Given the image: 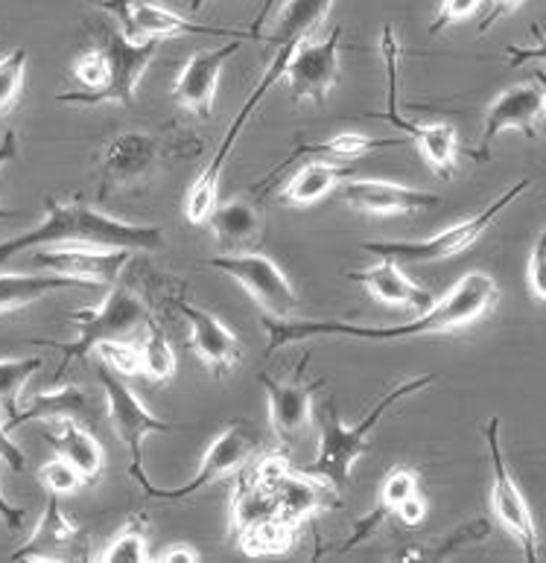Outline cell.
Returning <instances> with one entry per match:
<instances>
[{
    "mask_svg": "<svg viewBox=\"0 0 546 563\" xmlns=\"http://www.w3.org/2000/svg\"><path fill=\"white\" fill-rule=\"evenodd\" d=\"M500 301V286L485 272H468L445 298H438L424 316L410 324L397 328H369V324H348V321H310V319H272L263 316L261 324L266 328V347L270 353L286 345L304 342L316 336H348V339H410V336H436V333H456L473 321L485 319Z\"/></svg>",
    "mask_w": 546,
    "mask_h": 563,
    "instance_id": "obj_1",
    "label": "cell"
},
{
    "mask_svg": "<svg viewBox=\"0 0 546 563\" xmlns=\"http://www.w3.org/2000/svg\"><path fill=\"white\" fill-rule=\"evenodd\" d=\"M42 245H91V249H127V252H159L164 245L159 225H135L83 202L44 199V219L33 231L9 236L0 243V263L21 257Z\"/></svg>",
    "mask_w": 546,
    "mask_h": 563,
    "instance_id": "obj_2",
    "label": "cell"
},
{
    "mask_svg": "<svg viewBox=\"0 0 546 563\" xmlns=\"http://www.w3.org/2000/svg\"><path fill=\"white\" fill-rule=\"evenodd\" d=\"M433 383H436L433 374L397 383V386L392 388L389 395H383V400L371 409L369 418H362L357 427H348L342 415H339L337 400H328V404H325V412H321L319 453H316V459H313L307 467H302V471H307L310 476H316V479L328 482L334 490L348 488L353 464L360 462L362 455L371 450V432H374L378 423L386 418L389 409H392L397 400L418 395V391H424V388L433 386Z\"/></svg>",
    "mask_w": 546,
    "mask_h": 563,
    "instance_id": "obj_3",
    "label": "cell"
},
{
    "mask_svg": "<svg viewBox=\"0 0 546 563\" xmlns=\"http://www.w3.org/2000/svg\"><path fill=\"white\" fill-rule=\"evenodd\" d=\"M68 321L76 328L74 342H53V339H33L30 342L35 347L62 351V360L56 365L53 383H59L62 374L74 362L85 360L100 342H106V339H123L127 333H135L141 324L152 321V316L146 310V303L123 280H118V284H111L109 295H106V301L100 307H94V310H88V307L85 310H74L68 316Z\"/></svg>",
    "mask_w": 546,
    "mask_h": 563,
    "instance_id": "obj_4",
    "label": "cell"
},
{
    "mask_svg": "<svg viewBox=\"0 0 546 563\" xmlns=\"http://www.w3.org/2000/svg\"><path fill=\"white\" fill-rule=\"evenodd\" d=\"M532 187L529 178H521L517 185H512L503 196H496L494 202L488 205L485 211L477 213V217L465 219V222H456V225L445 228L441 234L427 236V240H371V243H362L360 249L378 261H395V263H438L450 261L456 254L468 252L479 236L485 234L488 228L494 225V219L514 202L521 199L526 190Z\"/></svg>",
    "mask_w": 546,
    "mask_h": 563,
    "instance_id": "obj_5",
    "label": "cell"
},
{
    "mask_svg": "<svg viewBox=\"0 0 546 563\" xmlns=\"http://www.w3.org/2000/svg\"><path fill=\"white\" fill-rule=\"evenodd\" d=\"M203 143H187L182 137L150 135V132H123L111 137L102 150L100 161V202H106L114 190L129 185H138L146 176L155 173L161 161L173 155H196Z\"/></svg>",
    "mask_w": 546,
    "mask_h": 563,
    "instance_id": "obj_6",
    "label": "cell"
},
{
    "mask_svg": "<svg viewBox=\"0 0 546 563\" xmlns=\"http://www.w3.org/2000/svg\"><path fill=\"white\" fill-rule=\"evenodd\" d=\"M380 56L386 65V100L389 109L383 114H369V118H383L392 126L401 129L404 135L412 137V143L418 146L421 158L427 161V167L433 169V176L454 178L456 176V158H459V135L450 123H415V120L401 118L397 111V62H401V44H397L395 26H383L380 33Z\"/></svg>",
    "mask_w": 546,
    "mask_h": 563,
    "instance_id": "obj_7",
    "label": "cell"
},
{
    "mask_svg": "<svg viewBox=\"0 0 546 563\" xmlns=\"http://www.w3.org/2000/svg\"><path fill=\"white\" fill-rule=\"evenodd\" d=\"M293 53L295 51L272 53V62H270V68H266V74H263V79L254 85V91L249 93V100L240 106V111H237L234 120H231V126H228L226 137L219 141L217 152L210 155V161L203 167V173L196 176V181L190 185V190H187V196H185L187 222H194V225H203V222H208L210 211H214L219 202V178H222L226 161L231 158V152H234L237 137H240L243 126L254 114V109H258V106L263 102V97L272 91V85H275L277 79H284V70H286V65H290V59H293Z\"/></svg>",
    "mask_w": 546,
    "mask_h": 563,
    "instance_id": "obj_8",
    "label": "cell"
},
{
    "mask_svg": "<svg viewBox=\"0 0 546 563\" xmlns=\"http://www.w3.org/2000/svg\"><path fill=\"white\" fill-rule=\"evenodd\" d=\"M102 53L109 59V79L97 93H56V100L68 102V106H135L138 82L143 79L155 56H159V42L146 38V42H132L120 30H106L102 33Z\"/></svg>",
    "mask_w": 546,
    "mask_h": 563,
    "instance_id": "obj_9",
    "label": "cell"
},
{
    "mask_svg": "<svg viewBox=\"0 0 546 563\" xmlns=\"http://www.w3.org/2000/svg\"><path fill=\"white\" fill-rule=\"evenodd\" d=\"M258 450H261V432L237 418V421L228 423V427L214 438V444L208 446V453H205L203 459V467H199V473H196L194 479L187 482L185 488H155V485L146 479L141 482V490L150 496V499H161V503H182V499H190V496H196L203 488L214 485V482L237 476L245 464L252 462Z\"/></svg>",
    "mask_w": 546,
    "mask_h": 563,
    "instance_id": "obj_10",
    "label": "cell"
},
{
    "mask_svg": "<svg viewBox=\"0 0 546 563\" xmlns=\"http://www.w3.org/2000/svg\"><path fill=\"white\" fill-rule=\"evenodd\" d=\"M205 266L237 280L272 319H295V312L302 307V298L290 286L281 266L266 254H222V257H208Z\"/></svg>",
    "mask_w": 546,
    "mask_h": 563,
    "instance_id": "obj_11",
    "label": "cell"
},
{
    "mask_svg": "<svg viewBox=\"0 0 546 563\" xmlns=\"http://www.w3.org/2000/svg\"><path fill=\"white\" fill-rule=\"evenodd\" d=\"M482 435L488 441V455H491V473H494V482H491V508H494L496 520L503 522V529L517 540V547L523 549V558L526 561H538L540 558V538L538 526H535V517L529 511V503L523 490L517 488V482L505 467L503 444H500V418H488Z\"/></svg>",
    "mask_w": 546,
    "mask_h": 563,
    "instance_id": "obj_12",
    "label": "cell"
},
{
    "mask_svg": "<svg viewBox=\"0 0 546 563\" xmlns=\"http://www.w3.org/2000/svg\"><path fill=\"white\" fill-rule=\"evenodd\" d=\"M97 379H100L102 391H106V412H109L111 429L118 432V438L127 444L129 455H132L129 476L141 485V482L150 479L146 471H143V438L155 435V432H173V427H170L167 421H159V418L141 404V397H138L111 368L102 365V368L97 371Z\"/></svg>",
    "mask_w": 546,
    "mask_h": 563,
    "instance_id": "obj_13",
    "label": "cell"
},
{
    "mask_svg": "<svg viewBox=\"0 0 546 563\" xmlns=\"http://www.w3.org/2000/svg\"><path fill=\"white\" fill-rule=\"evenodd\" d=\"M339 56H342V26H334L321 42L307 38L298 44L284 70L295 106H307V102L325 106L328 93L339 82Z\"/></svg>",
    "mask_w": 546,
    "mask_h": 563,
    "instance_id": "obj_14",
    "label": "cell"
},
{
    "mask_svg": "<svg viewBox=\"0 0 546 563\" xmlns=\"http://www.w3.org/2000/svg\"><path fill=\"white\" fill-rule=\"evenodd\" d=\"M307 365H310V353H304L302 362L295 365L293 379H272L270 374L258 377L270 397V423L281 444H298L313 423V395L325 386V379L304 377Z\"/></svg>",
    "mask_w": 546,
    "mask_h": 563,
    "instance_id": "obj_15",
    "label": "cell"
},
{
    "mask_svg": "<svg viewBox=\"0 0 546 563\" xmlns=\"http://www.w3.org/2000/svg\"><path fill=\"white\" fill-rule=\"evenodd\" d=\"M544 118V91H540L538 82H521L505 88L500 97H496L485 111V126H482V135H479V146L471 152V158L485 164L491 158V143L496 141V135H503L509 129L514 132H523V135L535 141L538 135V120Z\"/></svg>",
    "mask_w": 546,
    "mask_h": 563,
    "instance_id": "obj_16",
    "label": "cell"
},
{
    "mask_svg": "<svg viewBox=\"0 0 546 563\" xmlns=\"http://www.w3.org/2000/svg\"><path fill=\"white\" fill-rule=\"evenodd\" d=\"M132 261L127 249H91V245H42L33 249V266L94 286H111Z\"/></svg>",
    "mask_w": 546,
    "mask_h": 563,
    "instance_id": "obj_17",
    "label": "cell"
},
{
    "mask_svg": "<svg viewBox=\"0 0 546 563\" xmlns=\"http://www.w3.org/2000/svg\"><path fill=\"white\" fill-rule=\"evenodd\" d=\"M109 12L120 18L123 24V35L132 42H146V38H170V35H219V38H243V42H254V35L249 30H237V26H208V24H190L185 18H178L176 12L152 3V0H123L118 7H111Z\"/></svg>",
    "mask_w": 546,
    "mask_h": 563,
    "instance_id": "obj_18",
    "label": "cell"
},
{
    "mask_svg": "<svg viewBox=\"0 0 546 563\" xmlns=\"http://www.w3.org/2000/svg\"><path fill=\"white\" fill-rule=\"evenodd\" d=\"M176 310L185 316L187 328H190L187 347L208 365L214 377H228L237 362L243 360V342L237 339L234 330L222 319H217L214 312L194 307L187 298H178Z\"/></svg>",
    "mask_w": 546,
    "mask_h": 563,
    "instance_id": "obj_19",
    "label": "cell"
},
{
    "mask_svg": "<svg viewBox=\"0 0 546 563\" xmlns=\"http://www.w3.org/2000/svg\"><path fill=\"white\" fill-rule=\"evenodd\" d=\"M243 38H231L217 51H203L194 53L185 62V68L178 70L176 82H173V97L182 109L194 111L196 118L208 120L214 114V100H217L219 76L226 70L228 59L240 53Z\"/></svg>",
    "mask_w": 546,
    "mask_h": 563,
    "instance_id": "obj_20",
    "label": "cell"
},
{
    "mask_svg": "<svg viewBox=\"0 0 546 563\" xmlns=\"http://www.w3.org/2000/svg\"><path fill=\"white\" fill-rule=\"evenodd\" d=\"M342 199L351 211L369 213V217H412V213L433 211L441 205L438 194L395 185V181H378V178L342 181Z\"/></svg>",
    "mask_w": 546,
    "mask_h": 563,
    "instance_id": "obj_21",
    "label": "cell"
},
{
    "mask_svg": "<svg viewBox=\"0 0 546 563\" xmlns=\"http://www.w3.org/2000/svg\"><path fill=\"white\" fill-rule=\"evenodd\" d=\"M83 538L88 534H83V529L62 511L59 496L51 494L33 538L12 552V561H74L83 555V549H79Z\"/></svg>",
    "mask_w": 546,
    "mask_h": 563,
    "instance_id": "obj_22",
    "label": "cell"
},
{
    "mask_svg": "<svg viewBox=\"0 0 546 563\" xmlns=\"http://www.w3.org/2000/svg\"><path fill=\"white\" fill-rule=\"evenodd\" d=\"M100 400H94L88 391H83L79 386H59L53 388V391H39V395H33L30 406H26V409H18L15 418L3 421V427H7L9 432L18 427H24V423L30 421H76L83 423V427H94V423L100 421Z\"/></svg>",
    "mask_w": 546,
    "mask_h": 563,
    "instance_id": "obj_23",
    "label": "cell"
},
{
    "mask_svg": "<svg viewBox=\"0 0 546 563\" xmlns=\"http://www.w3.org/2000/svg\"><path fill=\"white\" fill-rule=\"evenodd\" d=\"M404 141H371L365 135H353V132H342V135L330 137V141H319V143H298L293 146L290 155L277 161L275 167L261 178V181H254L252 194L263 196L266 194V187L275 185L277 178L284 176L286 169L293 167L295 161L304 158H319V161H357L362 155H369V152H380V150H395Z\"/></svg>",
    "mask_w": 546,
    "mask_h": 563,
    "instance_id": "obj_24",
    "label": "cell"
},
{
    "mask_svg": "<svg viewBox=\"0 0 546 563\" xmlns=\"http://www.w3.org/2000/svg\"><path fill=\"white\" fill-rule=\"evenodd\" d=\"M208 225L217 243L226 245L228 254H243L254 252L263 243L266 219L254 199L237 196L231 202H217L208 217Z\"/></svg>",
    "mask_w": 546,
    "mask_h": 563,
    "instance_id": "obj_25",
    "label": "cell"
},
{
    "mask_svg": "<svg viewBox=\"0 0 546 563\" xmlns=\"http://www.w3.org/2000/svg\"><path fill=\"white\" fill-rule=\"evenodd\" d=\"M348 280L365 286L380 303L401 307V310H429L436 303L433 292L412 284L401 269V263L395 261H380L378 266H369V269L348 272Z\"/></svg>",
    "mask_w": 546,
    "mask_h": 563,
    "instance_id": "obj_26",
    "label": "cell"
},
{
    "mask_svg": "<svg viewBox=\"0 0 546 563\" xmlns=\"http://www.w3.org/2000/svg\"><path fill=\"white\" fill-rule=\"evenodd\" d=\"M334 0H286L281 12L272 21V30L261 35L263 44L275 51H298V44L307 42L325 21H328Z\"/></svg>",
    "mask_w": 546,
    "mask_h": 563,
    "instance_id": "obj_27",
    "label": "cell"
},
{
    "mask_svg": "<svg viewBox=\"0 0 546 563\" xmlns=\"http://www.w3.org/2000/svg\"><path fill=\"white\" fill-rule=\"evenodd\" d=\"M44 438L51 441L56 455L68 459L76 471L83 473L88 485L100 479L102 467H106V453H102L100 441L94 438L91 429L76 421H59L56 432H47Z\"/></svg>",
    "mask_w": 546,
    "mask_h": 563,
    "instance_id": "obj_28",
    "label": "cell"
},
{
    "mask_svg": "<svg viewBox=\"0 0 546 563\" xmlns=\"http://www.w3.org/2000/svg\"><path fill=\"white\" fill-rule=\"evenodd\" d=\"M59 289H97L88 280H76L68 275H0V316L3 312L24 310L30 303L42 301L44 295L59 292Z\"/></svg>",
    "mask_w": 546,
    "mask_h": 563,
    "instance_id": "obj_29",
    "label": "cell"
},
{
    "mask_svg": "<svg viewBox=\"0 0 546 563\" xmlns=\"http://www.w3.org/2000/svg\"><path fill=\"white\" fill-rule=\"evenodd\" d=\"M351 173L353 167H342L337 161H310L286 181V187L281 190V202L290 208H307V205L325 199Z\"/></svg>",
    "mask_w": 546,
    "mask_h": 563,
    "instance_id": "obj_30",
    "label": "cell"
},
{
    "mask_svg": "<svg viewBox=\"0 0 546 563\" xmlns=\"http://www.w3.org/2000/svg\"><path fill=\"white\" fill-rule=\"evenodd\" d=\"M298 529L302 526L284 517V514H272V517H263V520L252 522L249 529L240 531V538L234 543L249 558L286 555L293 549L295 538H298Z\"/></svg>",
    "mask_w": 546,
    "mask_h": 563,
    "instance_id": "obj_31",
    "label": "cell"
},
{
    "mask_svg": "<svg viewBox=\"0 0 546 563\" xmlns=\"http://www.w3.org/2000/svg\"><path fill=\"white\" fill-rule=\"evenodd\" d=\"M178 371V360L173 345L167 342V336L155 330L152 324L150 336L143 339L141 345V374L150 379L152 386H167L170 379L176 377Z\"/></svg>",
    "mask_w": 546,
    "mask_h": 563,
    "instance_id": "obj_32",
    "label": "cell"
},
{
    "mask_svg": "<svg viewBox=\"0 0 546 563\" xmlns=\"http://www.w3.org/2000/svg\"><path fill=\"white\" fill-rule=\"evenodd\" d=\"M42 356H24V360H0V409L7 418H15L21 409V395H24L26 379L33 377L35 371H42Z\"/></svg>",
    "mask_w": 546,
    "mask_h": 563,
    "instance_id": "obj_33",
    "label": "cell"
},
{
    "mask_svg": "<svg viewBox=\"0 0 546 563\" xmlns=\"http://www.w3.org/2000/svg\"><path fill=\"white\" fill-rule=\"evenodd\" d=\"M150 540H146V520L129 517L127 526L111 538V543L100 552V561H150Z\"/></svg>",
    "mask_w": 546,
    "mask_h": 563,
    "instance_id": "obj_34",
    "label": "cell"
},
{
    "mask_svg": "<svg viewBox=\"0 0 546 563\" xmlns=\"http://www.w3.org/2000/svg\"><path fill=\"white\" fill-rule=\"evenodd\" d=\"M94 351L100 353L102 365L120 374V377H138L141 374V345H132V342H123V339H106Z\"/></svg>",
    "mask_w": 546,
    "mask_h": 563,
    "instance_id": "obj_35",
    "label": "cell"
},
{
    "mask_svg": "<svg viewBox=\"0 0 546 563\" xmlns=\"http://www.w3.org/2000/svg\"><path fill=\"white\" fill-rule=\"evenodd\" d=\"M26 74V51H15L7 59H0V118L15 109Z\"/></svg>",
    "mask_w": 546,
    "mask_h": 563,
    "instance_id": "obj_36",
    "label": "cell"
},
{
    "mask_svg": "<svg viewBox=\"0 0 546 563\" xmlns=\"http://www.w3.org/2000/svg\"><path fill=\"white\" fill-rule=\"evenodd\" d=\"M39 482L47 488V494L56 496H70L88 485L83 473L76 471L74 464H70L68 459H62V455H56V459H51V462L44 464L42 471H39Z\"/></svg>",
    "mask_w": 546,
    "mask_h": 563,
    "instance_id": "obj_37",
    "label": "cell"
},
{
    "mask_svg": "<svg viewBox=\"0 0 546 563\" xmlns=\"http://www.w3.org/2000/svg\"><path fill=\"white\" fill-rule=\"evenodd\" d=\"M74 79H76V91L70 93H97L109 79V59L102 47H94V51H85L74 65Z\"/></svg>",
    "mask_w": 546,
    "mask_h": 563,
    "instance_id": "obj_38",
    "label": "cell"
},
{
    "mask_svg": "<svg viewBox=\"0 0 546 563\" xmlns=\"http://www.w3.org/2000/svg\"><path fill=\"white\" fill-rule=\"evenodd\" d=\"M415 490H418V473L412 471V467H395L383 479V485H380L378 505H383L389 514H395L397 505L404 503L410 494H415Z\"/></svg>",
    "mask_w": 546,
    "mask_h": 563,
    "instance_id": "obj_39",
    "label": "cell"
},
{
    "mask_svg": "<svg viewBox=\"0 0 546 563\" xmlns=\"http://www.w3.org/2000/svg\"><path fill=\"white\" fill-rule=\"evenodd\" d=\"M488 531H491V526H488L485 520H473L468 522V526H462V529H456L454 534H447L445 543L438 549H433V552H421V558H429V561H441V558H447L450 552H456L459 547H465V543H477V540H485Z\"/></svg>",
    "mask_w": 546,
    "mask_h": 563,
    "instance_id": "obj_40",
    "label": "cell"
},
{
    "mask_svg": "<svg viewBox=\"0 0 546 563\" xmlns=\"http://www.w3.org/2000/svg\"><path fill=\"white\" fill-rule=\"evenodd\" d=\"M482 7V0H441L433 24H429V35H441L447 26L459 24V21H468L471 15H477V9Z\"/></svg>",
    "mask_w": 546,
    "mask_h": 563,
    "instance_id": "obj_41",
    "label": "cell"
},
{
    "mask_svg": "<svg viewBox=\"0 0 546 563\" xmlns=\"http://www.w3.org/2000/svg\"><path fill=\"white\" fill-rule=\"evenodd\" d=\"M526 280H529L532 298L546 303V228L540 231L538 243L532 249L529 269H526Z\"/></svg>",
    "mask_w": 546,
    "mask_h": 563,
    "instance_id": "obj_42",
    "label": "cell"
},
{
    "mask_svg": "<svg viewBox=\"0 0 546 563\" xmlns=\"http://www.w3.org/2000/svg\"><path fill=\"white\" fill-rule=\"evenodd\" d=\"M532 35H535V42L532 47H521V44H514L509 47V68H521L526 62H546V35L538 24L532 26Z\"/></svg>",
    "mask_w": 546,
    "mask_h": 563,
    "instance_id": "obj_43",
    "label": "cell"
},
{
    "mask_svg": "<svg viewBox=\"0 0 546 563\" xmlns=\"http://www.w3.org/2000/svg\"><path fill=\"white\" fill-rule=\"evenodd\" d=\"M395 517L401 520V526H406V529H415V526H421V522H424V517H427V499H424V494H421V490H415V494L406 496L404 503L395 508Z\"/></svg>",
    "mask_w": 546,
    "mask_h": 563,
    "instance_id": "obj_44",
    "label": "cell"
},
{
    "mask_svg": "<svg viewBox=\"0 0 546 563\" xmlns=\"http://www.w3.org/2000/svg\"><path fill=\"white\" fill-rule=\"evenodd\" d=\"M0 462H7V467H12L15 473H24L26 467V455L24 450L9 438V429L0 421Z\"/></svg>",
    "mask_w": 546,
    "mask_h": 563,
    "instance_id": "obj_45",
    "label": "cell"
},
{
    "mask_svg": "<svg viewBox=\"0 0 546 563\" xmlns=\"http://www.w3.org/2000/svg\"><path fill=\"white\" fill-rule=\"evenodd\" d=\"M523 7V0H491V9H488V15L479 21V33H488L491 26L500 21V18L512 15L517 9Z\"/></svg>",
    "mask_w": 546,
    "mask_h": 563,
    "instance_id": "obj_46",
    "label": "cell"
},
{
    "mask_svg": "<svg viewBox=\"0 0 546 563\" xmlns=\"http://www.w3.org/2000/svg\"><path fill=\"white\" fill-rule=\"evenodd\" d=\"M159 561L161 563H173V561H185V563H196L203 561L199 555V549H194L190 543H170L159 552Z\"/></svg>",
    "mask_w": 546,
    "mask_h": 563,
    "instance_id": "obj_47",
    "label": "cell"
},
{
    "mask_svg": "<svg viewBox=\"0 0 546 563\" xmlns=\"http://www.w3.org/2000/svg\"><path fill=\"white\" fill-rule=\"evenodd\" d=\"M24 517H26L24 508H18V505L9 503L7 494L0 490V520L7 522V526L12 531H18V529H21V526H24Z\"/></svg>",
    "mask_w": 546,
    "mask_h": 563,
    "instance_id": "obj_48",
    "label": "cell"
},
{
    "mask_svg": "<svg viewBox=\"0 0 546 563\" xmlns=\"http://www.w3.org/2000/svg\"><path fill=\"white\" fill-rule=\"evenodd\" d=\"M18 158V132L15 129H7L3 137H0V169L12 164Z\"/></svg>",
    "mask_w": 546,
    "mask_h": 563,
    "instance_id": "obj_49",
    "label": "cell"
},
{
    "mask_svg": "<svg viewBox=\"0 0 546 563\" xmlns=\"http://www.w3.org/2000/svg\"><path fill=\"white\" fill-rule=\"evenodd\" d=\"M272 3H275V0H263V9H261V15L254 18V24L249 26V33L254 35V42H261V26L266 24V18H270V12H272Z\"/></svg>",
    "mask_w": 546,
    "mask_h": 563,
    "instance_id": "obj_50",
    "label": "cell"
},
{
    "mask_svg": "<svg viewBox=\"0 0 546 563\" xmlns=\"http://www.w3.org/2000/svg\"><path fill=\"white\" fill-rule=\"evenodd\" d=\"M535 82H538L540 91H544V118H546V70H538V74H535Z\"/></svg>",
    "mask_w": 546,
    "mask_h": 563,
    "instance_id": "obj_51",
    "label": "cell"
},
{
    "mask_svg": "<svg viewBox=\"0 0 546 563\" xmlns=\"http://www.w3.org/2000/svg\"><path fill=\"white\" fill-rule=\"evenodd\" d=\"M94 3L102 9H111V7H118V3H123V0H94Z\"/></svg>",
    "mask_w": 546,
    "mask_h": 563,
    "instance_id": "obj_52",
    "label": "cell"
},
{
    "mask_svg": "<svg viewBox=\"0 0 546 563\" xmlns=\"http://www.w3.org/2000/svg\"><path fill=\"white\" fill-rule=\"evenodd\" d=\"M203 3H205V0H190L187 7H190V12H199V9H203Z\"/></svg>",
    "mask_w": 546,
    "mask_h": 563,
    "instance_id": "obj_53",
    "label": "cell"
},
{
    "mask_svg": "<svg viewBox=\"0 0 546 563\" xmlns=\"http://www.w3.org/2000/svg\"><path fill=\"white\" fill-rule=\"evenodd\" d=\"M152 3H159V0H152Z\"/></svg>",
    "mask_w": 546,
    "mask_h": 563,
    "instance_id": "obj_54",
    "label": "cell"
}]
</instances>
